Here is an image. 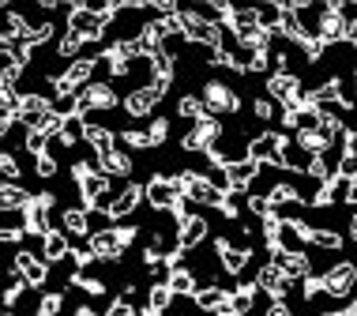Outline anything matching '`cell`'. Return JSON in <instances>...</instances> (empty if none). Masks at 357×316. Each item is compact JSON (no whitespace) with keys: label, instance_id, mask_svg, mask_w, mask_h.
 <instances>
[{"label":"cell","instance_id":"obj_1","mask_svg":"<svg viewBox=\"0 0 357 316\" xmlns=\"http://www.w3.org/2000/svg\"><path fill=\"white\" fill-rule=\"evenodd\" d=\"M286 136L282 132H264V136H256V140H248V158L256 162L259 170L264 166H278L282 170V147H286Z\"/></svg>","mask_w":357,"mask_h":316},{"label":"cell","instance_id":"obj_2","mask_svg":"<svg viewBox=\"0 0 357 316\" xmlns=\"http://www.w3.org/2000/svg\"><path fill=\"white\" fill-rule=\"evenodd\" d=\"M218 140H222V124H218L215 117H211V113H204V117L192 124L188 136L181 140V147H185V151H204V155H207V151L215 147Z\"/></svg>","mask_w":357,"mask_h":316},{"label":"cell","instance_id":"obj_3","mask_svg":"<svg viewBox=\"0 0 357 316\" xmlns=\"http://www.w3.org/2000/svg\"><path fill=\"white\" fill-rule=\"evenodd\" d=\"M320 283H324L327 298H346V294L354 290V283H357V267L350 260H339L335 267H327V271L320 275Z\"/></svg>","mask_w":357,"mask_h":316},{"label":"cell","instance_id":"obj_4","mask_svg":"<svg viewBox=\"0 0 357 316\" xmlns=\"http://www.w3.org/2000/svg\"><path fill=\"white\" fill-rule=\"evenodd\" d=\"M199 102H204V110L211 113V117H215V113H237V110H241V98L226 87V83H218V80L207 83V87H204V98H199Z\"/></svg>","mask_w":357,"mask_h":316},{"label":"cell","instance_id":"obj_5","mask_svg":"<svg viewBox=\"0 0 357 316\" xmlns=\"http://www.w3.org/2000/svg\"><path fill=\"white\" fill-rule=\"evenodd\" d=\"M294 286H297V283H294V279H286V275L278 271L275 264H264V267L256 271V290L271 294L275 301H286V294L294 290Z\"/></svg>","mask_w":357,"mask_h":316},{"label":"cell","instance_id":"obj_6","mask_svg":"<svg viewBox=\"0 0 357 316\" xmlns=\"http://www.w3.org/2000/svg\"><path fill=\"white\" fill-rule=\"evenodd\" d=\"M215 253L222 260V271H229V275H241L248 264H252V248H248V245H229L226 237H218V241H215Z\"/></svg>","mask_w":357,"mask_h":316},{"label":"cell","instance_id":"obj_7","mask_svg":"<svg viewBox=\"0 0 357 316\" xmlns=\"http://www.w3.org/2000/svg\"><path fill=\"white\" fill-rule=\"evenodd\" d=\"M91 253H94V260H117V256L124 253V241H121L117 226L91 230Z\"/></svg>","mask_w":357,"mask_h":316},{"label":"cell","instance_id":"obj_8","mask_svg":"<svg viewBox=\"0 0 357 316\" xmlns=\"http://www.w3.org/2000/svg\"><path fill=\"white\" fill-rule=\"evenodd\" d=\"M113 105H117V94L109 83H86L79 91V117L86 110H113Z\"/></svg>","mask_w":357,"mask_h":316},{"label":"cell","instance_id":"obj_9","mask_svg":"<svg viewBox=\"0 0 357 316\" xmlns=\"http://www.w3.org/2000/svg\"><path fill=\"white\" fill-rule=\"evenodd\" d=\"M143 196H147L151 207H158V211H173V204L181 200V193L173 188L169 177H151L147 185H143Z\"/></svg>","mask_w":357,"mask_h":316},{"label":"cell","instance_id":"obj_10","mask_svg":"<svg viewBox=\"0 0 357 316\" xmlns=\"http://www.w3.org/2000/svg\"><path fill=\"white\" fill-rule=\"evenodd\" d=\"M207 230H211L207 218H199V215L185 218V223L177 226V248H181V253H192V248H196V245L207 237Z\"/></svg>","mask_w":357,"mask_h":316},{"label":"cell","instance_id":"obj_11","mask_svg":"<svg viewBox=\"0 0 357 316\" xmlns=\"http://www.w3.org/2000/svg\"><path fill=\"white\" fill-rule=\"evenodd\" d=\"M12 267L23 275V283H31V286H42L45 275H50V264H45L42 256H31V253H15V264Z\"/></svg>","mask_w":357,"mask_h":316},{"label":"cell","instance_id":"obj_12","mask_svg":"<svg viewBox=\"0 0 357 316\" xmlns=\"http://www.w3.org/2000/svg\"><path fill=\"white\" fill-rule=\"evenodd\" d=\"M158 102H162V94H158V91H154L151 83H147V87L132 91L128 98H124V110H128L132 117H147V113H151V110H154V105H158Z\"/></svg>","mask_w":357,"mask_h":316},{"label":"cell","instance_id":"obj_13","mask_svg":"<svg viewBox=\"0 0 357 316\" xmlns=\"http://www.w3.org/2000/svg\"><path fill=\"white\" fill-rule=\"evenodd\" d=\"M83 140L91 143V151H94L98 158H102V155H109V151L117 147V136H113L109 128H102V124H91V121H86V132H83Z\"/></svg>","mask_w":357,"mask_h":316},{"label":"cell","instance_id":"obj_14","mask_svg":"<svg viewBox=\"0 0 357 316\" xmlns=\"http://www.w3.org/2000/svg\"><path fill=\"white\" fill-rule=\"evenodd\" d=\"M68 248H72V237L64 234V230H53V234H45L42 260L45 264H56V260H64V256H68Z\"/></svg>","mask_w":357,"mask_h":316},{"label":"cell","instance_id":"obj_15","mask_svg":"<svg viewBox=\"0 0 357 316\" xmlns=\"http://www.w3.org/2000/svg\"><path fill=\"white\" fill-rule=\"evenodd\" d=\"M139 200H143V185H124V193H121V196H113L109 218H124V215H132V211L139 207Z\"/></svg>","mask_w":357,"mask_h":316},{"label":"cell","instance_id":"obj_16","mask_svg":"<svg viewBox=\"0 0 357 316\" xmlns=\"http://www.w3.org/2000/svg\"><path fill=\"white\" fill-rule=\"evenodd\" d=\"M98 174H105V177H128L132 174V158L124 155V151L113 147L109 155L98 158Z\"/></svg>","mask_w":357,"mask_h":316},{"label":"cell","instance_id":"obj_17","mask_svg":"<svg viewBox=\"0 0 357 316\" xmlns=\"http://www.w3.org/2000/svg\"><path fill=\"white\" fill-rule=\"evenodd\" d=\"M61 226L68 237H83V234H91V215L83 207H68V211H61Z\"/></svg>","mask_w":357,"mask_h":316},{"label":"cell","instance_id":"obj_18","mask_svg":"<svg viewBox=\"0 0 357 316\" xmlns=\"http://www.w3.org/2000/svg\"><path fill=\"white\" fill-rule=\"evenodd\" d=\"M252 301H256V283H241L234 294H229V309L234 316H248L252 313Z\"/></svg>","mask_w":357,"mask_h":316},{"label":"cell","instance_id":"obj_19","mask_svg":"<svg viewBox=\"0 0 357 316\" xmlns=\"http://www.w3.org/2000/svg\"><path fill=\"white\" fill-rule=\"evenodd\" d=\"M166 286L173 290V298H177V294H181V298H185V294H196V279H192V271H188L185 264H181V267H173V271H169V279H166Z\"/></svg>","mask_w":357,"mask_h":316},{"label":"cell","instance_id":"obj_20","mask_svg":"<svg viewBox=\"0 0 357 316\" xmlns=\"http://www.w3.org/2000/svg\"><path fill=\"white\" fill-rule=\"evenodd\" d=\"M26 204H31V196H26L19 185H0V211L12 215V211H23Z\"/></svg>","mask_w":357,"mask_h":316},{"label":"cell","instance_id":"obj_21","mask_svg":"<svg viewBox=\"0 0 357 316\" xmlns=\"http://www.w3.org/2000/svg\"><path fill=\"white\" fill-rule=\"evenodd\" d=\"M267 204L275 211L286 207V204H301V196H297V185H286V181H278V185L267 188Z\"/></svg>","mask_w":357,"mask_h":316},{"label":"cell","instance_id":"obj_22","mask_svg":"<svg viewBox=\"0 0 357 316\" xmlns=\"http://www.w3.org/2000/svg\"><path fill=\"white\" fill-rule=\"evenodd\" d=\"M83 132H86V121L75 113V117H64V121H61V136H56V140H61L64 147H72V143L83 140Z\"/></svg>","mask_w":357,"mask_h":316},{"label":"cell","instance_id":"obj_23","mask_svg":"<svg viewBox=\"0 0 357 316\" xmlns=\"http://www.w3.org/2000/svg\"><path fill=\"white\" fill-rule=\"evenodd\" d=\"M79 193H83L86 204H94V200H98L102 193H109V177H105V174H91V177H83V181H79Z\"/></svg>","mask_w":357,"mask_h":316},{"label":"cell","instance_id":"obj_24","mask_svg":"<svg viewBox=\"0 0 357 316\" xmlns=\"http://www.w3.org/2000/svg\"><path fill=\"white\" fill-rule=\"evenodd\" d=\"M79 50H83V38L64 31L61 42H56V57H61V61H79Z\"/></svg>","mask_w":357,"mask_h":316},{"label":"cell","instance_id":"obj_25","mask_svg":"<svg viewBox=\"0 0 357 316\" xmlns=\"http://www.w3.org/2000/svg\"><path fill=\"white\" fill-rule=\"evenodd\" d=\"M177 113H181V117H185V121H192V124H196L199 117H204V102H199L196 98V94H181V98H177Z\"/></svg>","mask_w":357,"mask_h":316},{"label":"cell","instance_id":"obj_26","mask_svg":"<svg viewBox=\"0 0 357 316\" xmlns=\"http://www.w3.org/2000/svg\"><path fill=\"white\" fill-rule=\"evenodd\" d=\"M252 113H256V121H275V117L282 121L286 110H282L275 98H256V102H252Z\"/></svg>","mask_w":357,"mask_h":316},{"label":"cell","instance_id":"obj_27","mask_svg":"<svg viewBox=\"0 0 357 316\" xmlns=\"http://www.w3.org/2000/svg\"><path fill=\"white\" fill-rule=\"evenodd\" d=\"M308 241L327 248V253H339V248H342V234H335V230H312V237H308Z\"/></svg>","mask_w":357,"mask_h":316},{"label":"cell","instance_id":"obj_28","mask_svg":"<svg viewBox=\"0 0 357 316\" xmlns=\"http://www.w3.org/2000/svg\"><path fill=\"white\" fill-rule=\"evenodd\" d=\"M147 305H151V309H158V313H166L169 305H173V290H169L166 283H154V286H151V301H147Z\"/></svg>","mask_w":357,"mask_h":316},{"label":"cell","instance_id":"obj_29","mask_svg":"<svg viewBox=\"0 0 357 316\" xmlns=\"http://www.w3.org/2000/svg\"><path fill=\"white\" fill-rule=\"evenodd\" d=\"M151 72H154V80H173L177 64H173V57H166V53H154L151 57Z\"/></svg>","mask_w":357,"mask_h":316},{"label":"cell","instance_id":"obj_30","mask_svg":"<svg viewBox=\"0 0 357 316\" xmlns=\"http://www.w3.org/2000/svg\"><path fill=\"white\" fill-rule=\"evenodd\" d=\"M64 309V294L56 290V294H45L42 301H38V309H34V316H56Z\"/></svg>","mask_w":357,"mask_h":316},{"label":"cell","instance_id":"obj_31","mask_svg":"<svg viewBox=\"0 0 357 316\" xmlns=\"http://www.w3.org/2000/svg\"><path fill=\"white\" fill-rule=\"evenodd\" d=\"M169 136V121L166 117H154L151 121V128H147V140H151V147H158V143H166Z\"/></svg>","mask_w":357,"mask_h":316},{"label":"cell","instance_id":"obj_32","mask_svg":"<svg viewBox=\"0 0 357 316\" xmlns=\"http://www.w3.org/2000/svg\"><path fill=\"white\" fill-rule=\"evenodd\" d=\"M53 34H56V27H53V23H38L34 31H31V38H26V45H31V50H34V45H45Z\"/></svg>","mask_w":357,"mask_h":316},{"label":"cell","instance_id":"obj_33","mask_svg":"<svg viewBox=\"0 0 357 316\" xmlns=\"http://www.w3.org/2000/svg\"><path fill=\"white\" fill-rule=\"evenodd\" d=\"M15 110H19V94H15L12 87H4V83H0V113L15 117Z\"/></svg>","mask_w":357,"mask_h":316},{"label":"cell","instance_id":"obj_34","mask_svg":"<svg viewBox=\"0 0 357 316\" xmlns=\"http://www.w3.org/2000/svg\"><path fill=\"white\" fill-rule=\"evenodd\" d=\"M23 147L31 151V155H45V147H50V136H42V132H26Z\"/></svg>","mask_w":357,"mask_h":316},{"label":"cell","instance_id":"obj_35","mask_svg":"<svg viewBox=\"0 0 357 316\" xmlns=\"http://www.w3.org/2000/svg\"><path fill=\"white\" fill-rule=\"evenodd\" d=\"M124 147H151V140H147V132H136V128H128V132H121L117 136Z\"/></svg>","mask_w":357,"mask_h":316},{"label":"cell","instance_id":"obj_36","mask_svg":"<svg viewBox=\"0 0 357 316\" xmlns=\"http://www.w3.org/2000/svg\"><path fill=\"white\" fill-rule=\"evenodd\" d=\"M0 174L8 177V185H15V181H19V162L12 155H4V151H0Z\"/></svg>","mask_w":357,"mask_h":316},{"label":"cell","instance_id":"obj_37","mask_svg":"<svg viewBox=\"0 0 357 316\" xmlns=\"http://www.w3.org/2000/svg\"><path fill=\"white\" fill-rule=\"evenodd\" d=\"M34 166H38V177H53L56 174V158L53 155H38Z\"/></svg>","mask_w":357,"mask_h":316},{"label":"cell","instance_id":"obj_38","mask_svg":"<svg viewBox=\"0 0 357 316\" xmlns=\"http://www.w3.org/2000/svg\"><path fill=\"white\" fill-rule=\"evenodd\" d=\"M248 211H252V215H259V218H267L275 207L267 204V196H248Z\"/></svg>","mask_w":357,"mask_h":316},{"label":"cell","instance_id":"obj_39","mask_svg":"<svg viewBox=\"0 0 357 316\" xmlns=\"http://www.w3.org/2000/svg\"><path fill=\"white\" fill-rule=\"evenodd\" d=\"M105 316H136V309H132V301H113L109 309H105Z\"/></svg>","mask_w":357,"mask_h":316},{"label":"cell","instance_id":"obj_40","mask_svg":"<svg viewBox=\"0 0 357 316\" xmlns=\"http://www.w3.org/2000/svg\"><path fill=\"white\" fill-rule=\"evenodd\" d=\"M342 155H350V158H357V132H346V136H342Z\"/></svg>","mask_w":357,"mask_h":316},{"label":"cell","instance_id":"obj_41","mask_svg":"<svg viewBox=\"0 0 357 316\" xmlns=\"http://www.w3.org/2000/svg\"><path fill=\"white\" fill-rule=\"evenodd\" d=\"M264 316H294V313H289V305H286V301H271Z\"/></svg>","mask_w":357,"mask_h":316},{"label":"cell","instance_id":"obj_42","mask_svg":"<svg viewBox=\"0 0 357 316\" xmlns=\"http://www.w3.org/2000/svg\"><path fill=\"white\" fill-rule=\"evenodd\" d=\"M12 121H15V117H8V113H0V140H4L8 132H12Z\"/></svg>","mask_w":357,"mask_h":316},{"label":"cell","instance_id":"obj_43","mask_svg":"<svg viewBox=\"0 0 357 316\" xmlns=\"http://www.w3.org/2000/svg\"><path fill=\"white\" fill-rule=\"evenodd\" d=\"M342 200H346V204H354V207H357V181H350V185H346V196H342Z\"/></svg>","mask_w":357,"mask_h":316},{"label":"cell","instance_id":"obj_44","mask_svg":"<svg viewBox=\"0 0 357 316\" xmlns=\"http://www.w3.org/2000/svg\"><path fill=\"white\" fill-rule=\"evenodd\" d=\"M139 316H162V313H158V309H151V305H147V309H143Z\"/></svg>","mask_w":357,"mask_h":316},{"label":"cell","instance_id":"obj_45","mask_svg":"<svg viewBox=\"0 0 357 316\" xmlns=\"http://www.w3.org/2000/svg\"><path fill=\"white\" fill-rule=\"evenodd\" d=\"M350 234H354V241H357V215L350 218Z\"/></svg>","mask_w":357,"mask_h":316},{"label":"cell","instance_id":"obj_46","mask_svg":"<svg viewBox=\"0 0 357 316\" xmlns=\"http://www.w3.org/2000/svg\"><path fill=\"white\" fill-rule=\"evenodd\" d=\"M346 316H357V298L350 301V309H346Z\"/></svg>","mask_w":357,"mask_h":316},{"label":"cell","instance_id":"obj_47","mask_svg":"<svg viewBox=\"0 0 357 316\" xmlns=\"http://www.w3.org/2000/svg\"><path fill=\"white\" fill-rule=\"evenodd\" d=\"M324 316H346V313H324Z\"/></svg>","mask_w":357,"mask_h":316}]
</instances>
